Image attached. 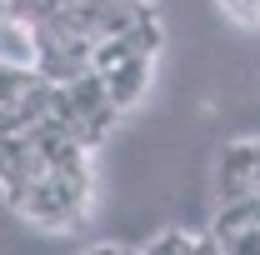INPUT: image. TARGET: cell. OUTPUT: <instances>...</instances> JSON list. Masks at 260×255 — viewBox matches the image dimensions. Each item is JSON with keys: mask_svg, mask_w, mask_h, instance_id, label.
Here are the masks:
<instances>
[{"mask_svg": "<svg viewBox=\"0 0 260 255\" xmlns=\"http://www.w3.org/2000/svg\"><path fill=\"white\" fill-rule=\"evenodd\" d=\"M90 210H95V170H75V175L50 170L10 215L30 220L35 230H75L90 220Z\"/></svg>", "mask_w": 260, "mask_h": 255, "instance_id": "1", "label": "cell"}, {"mask_svg": "<svg viewBox=\"0 0 260 255\" xmlns=\"http://www.w3.org/2000/svg\"><path fill=\"white\" fill-rule=\"evenodd\" d=\"M260 195V140H230L215 160V200Z\"/></svg>", "mask_w": 260, "mask_h": 255, "instance_id": "2", "label": "cell"}, {"mask_svg": "<svg viewBox=\"0 0 260 255\" xmlns=\"http://www.w3.org/2000/svg\"><path fill=\"white\" fill-rule=\"evenodd\" d=\"M105 80H110V95H115V105H120V110H130V105H140V100H145L150 80H155V55H130V60H125V65H115Z\"/></svg>", "mask_w": 260, "mask_h": 255, "instance_id": "3", "label": "cell"}, {"mask_svg": "<svg viewBox=\"0 0 260 255\" xmlns=\"http://www.w3.org/2000/svg\"><path fill=\"white\" fill-rule=\"evenodd\" d=\"M195 250H215V240L195 235V230H160V235L140 240V255H195Z\"/></svg>", "mask_w": 260, "mask_h": 255, "instance_id": "4", "label": "cell"}, {"mask_svg": "<svg viewBox=\"0 0 260 255\" xmlns=\"http://www.w3.org/2000/svg\"><path fill=\"white\" fill-rule=\"evenodd\" d=\"M220 10L235 25H260V0H220Z\"/></svg>", "mask_w": 260, "mask_h": 255, "instance_id": "5", "label": "cell"}, {"mask_svg": "<svg viewBox=\"0 0 260 255\" xmlns=\"http://www.w3.org/2000/svg\"><path fill=\"white\" fill-rule=\"evenodd\" d=\"M120 5H145V0H120Z\"/></svg>", "mask_w": 260, "mask_h": 255, "instance_id": "6", "label": "cell"}]
</instances>
